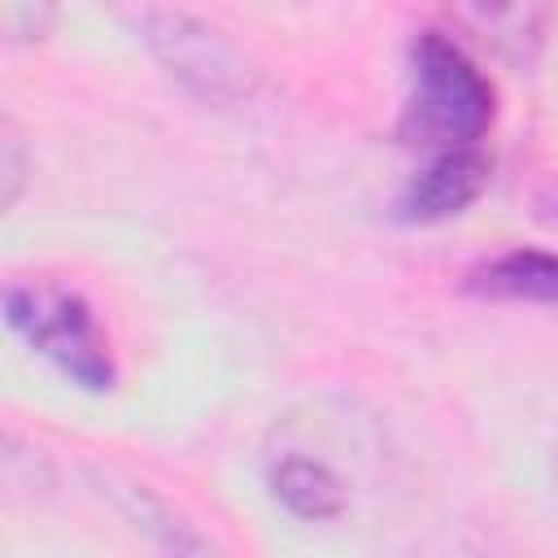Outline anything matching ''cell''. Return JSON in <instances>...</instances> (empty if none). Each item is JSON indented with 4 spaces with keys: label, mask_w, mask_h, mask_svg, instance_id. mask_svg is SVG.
Wrapping results in <instances>:
<instances>
[{
    "label": "cell",
    "mask_w": 558,
    "mask_h": 558,
    "mask_svg": "<svg viewBox=\"0 0 558 558\" xmlns=\"http://www.w3.org/2000/svg\"><path fill=\"white\" fill-rule=\"evenodd\" d=\"M453 9L475 31V39L506 57H527L541 44L549 17V0H453Z\"/></svg>",
    "instance_id": "8992f818"
},
{
    "label": "cell",
    "mask_w": 558,
    "mask_h": 558,
    "mask_svg": "<svg viewBox=\"0 0 558 558\" xmlns=\"http://www.w3.org/2000/svg\"><path fill=\"white\" fill-rule=\"evenodd\" d=\"M4 310H9V327L17 336H26L31 349L52 357L74 384H83V388L113 384V362L105 353V340L96 336V323L74 292L9 288Z\"/></svg>",
    "instance_id": "7a4b0ae2"
},
{
    "label": "cell",
    "mask_w": 558,
    "mask_h": 558,
    "mask_svg": "<svg viewBox=\"0 0 558 558\" xmlns=\"http://www.w3.org/2000/svg\"><path fill=\"white\" fill-rule=\"evenodd\" d=\"M488 179V161L475 148H449L436 153L401 192V218L405 222H440L449 214H462Z\"/></svg>",
    "instance_id": "277c9868"
},
{
    "label": "cell",
    "mask_w": 558,
    "mask_h": 558,
    "mask_svg": "<svg viewBox=\"0 0 558 558\" xmlns=\"http://www.w3.org/2000/svg\"><path fill=\"white\" fill-rule=\"evenodd\" d=\"M471 292L497 296V301H541L558 305V257L541 248H514L471 270Z\"/></svg>",
    "instance_id": "5b68a950"
},
{
    "label": "cell",
    "mask_w": 558,
    "mask_h": 558,
    "mask_svg": "<svg viewBox=\"0 0 558 558\" xmlns=\"http://www.w3.org/2000/svg\"><path fill=\"white\" fill-rule=\"evenodd\" d=\"M493 122V87L471 65V57L427 31L410 48V100L401 113V140L436 153L475 148L484 126Z\"/></svg>",
    "instance_id": "6da1fadb"
},
{
    "label": "cell",
    "mask_w": 558,
    "mask_h": 558,
    "mask_svg": "<svg viewBox=\"0 0 558 558\" xmlns=\"http://www.w3.org/2000/svg\"><path fill=\"white\" fill-rule=\"evenodd\" d=\"M144 39L157 52V61L205 100H235V96H248L257 83L253 65L218 31L183 13H166V9L153 13L144 22Z\"/></svg>",
    "instance_id": "3957f363"
},
{
    "label": "cell",
    "mask_w": 558,
    "mask_h": 558,
    "mask_svg": "<svg viewBox=\"0 0 558 558\" xmlns=\"http://www.w3.org/2000/svg\"><path fill=\"white\" fill-rule=\"evenodd\" d=\"M52 17H57V0H4V35L13 44L44 39L52 31Z\"/></svg>",
    "instance_id": "ba28073f"
},
{
    "label": "cell",
    "mask_w": 558,
    "mask_h": 558,
    "mask_svg": "<svg viewBox=\"0 0 558 558\" xmlns=\"http://www.w3.org/2000/svg\"><path fill=\"white\" fill-rule=\"evenodd\" d=\"M0 153H4V205H13L17 183H22V153H17V140H13V135H4Z\"/></svg>",
    "instance_id": "9c48e42d"
},
{
    "label": "cell",
    "mask_w": 558,
    "mask_h": 558,
    "mask_svg": "<svg viewBox=\"0 0 558 558\" xmlns=\"http://www.w3.org/2000/svg\"><path fill=\"white\" fill-rule=\"evenodd\" d=\"M270 488L279 506L292 510L296 519H336L344 510V488L331 475V466L305 453L279 458V466L270 471Z\"/></svg>",
    "instance_id": "52a82bcc"
},
{
    "label": "cell",
    "mask_w": 558,
    "mask_h": 558,
    "mask_svg": "<svg viewBox=\"0 0 558 558\" xmlns=\"http://www.w3.org/2000/svg\"><path fill=\"white\" fill-rule=\"evenodd\" d=\"M554 488H558V445H554Z\"/></svg>",
    "instance_id": "30bf717a"
}]
</instances>
